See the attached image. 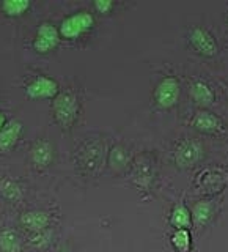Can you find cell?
<instances>
[{
    "instance_id": "cell-9",
    "label": "cell",
    "mask_w": 228,
    "mask_h": 252,
    "mask_svg": "<svg viewBox=\"0 0 228 252\" xmlns=\"http://www.w3.org/2000/svg\"><path fill=\"white\" fill-rule=\"evenodd\" d=\"M201 156V147L195 140H183L176 147L175 159L179 165H191L197 162Z\"/></svg>"
},
{
    "instance_id": "cell-11",
    "label": "cell",
    "mask_w": 228,
    "mask_h": 252,
    "mask_svg": "<svg viewBox=\"0 0 228 252\" xmlns=\"http://www.w3.org/2000/svg\"><path fill=\"white\" fill-rule=\"evenodd\" d=\"M22 132V123L19 120H10L0 129V150H10L16 145Z\"/></svg>"
},
{
    "instance_id": "cell-1",
    "label": "cell",
    "mask_w": 228,
    "mask_h": 252,
    "mask_svg": "<svg viewBox=\"0 0 228 252\" xmlns=\"http://www.w3.org/2000/svg\"><path fill=\"white\" fill-rule=\"evenodd\" d=\"M52 112L63 128H69L76 122L79 106L77 98L71 92H60L54 96L52 101Z\"/></svg>"
},
{
    "instance_id": "cell-10",
    "label": "cell",
    "mask_w": 228,
    "mask_h": 252,
    "mask_svg": "<svg viewBox=\"0 0 228 252\" xmlns=\"http://www.w3.org/2000/svg\"><path fill=\"white\" fill-rule=\"evenodd\" d=\"M197 181L206 191H219L228 181V173L220 169H204L197 175Z\"/></svg>"
},
{
    "instance_id": "cell-23",
    "label": "cell",
    "mask_w": 228,
    "mask_h": 252,
    "mask_svg": "<svg viewBox=\"0 0 228 252\" xmlns=\"http://www.w3.org/2000/svg\"><path fill=\"white\" fill-rule=\"evenodd\" d=\"M6 123V120H5V115L2 114V112H0V129H2L3 128V125Z\"/></svg>"
},
{
    "instance_id": "cell-17",
    "label": "cell",
    "mask_w": 228,
    "mask_h": 252,
    "mask_svg": "<svg viewBox=\"0 0 228 252\" xmlns=\"http://www.w3.org/2000/svg\"><path fill=\"white\" fill-rule=\"evenodd\" d=\"M191 93H192V96L200 102H209L212 98H214V93H212L211 87L206 82L200 81V79H197V81L192 82Z\"/></svg>"
},
{
    "instance_id": "cell-18",
    "label": "cell",
    "mask_w": 228,
    "mask_h": 252,
    "mask_svg": "<svg viewBox=\"0 0 228 252\" xmlns=\"http://www.w3.org/2000/svg\"><path fill=\"white\" fill-rule=\"evenodd\" d=\"M171 244L179 252H187L191 249V233L187 228H176L171 235Z\"/></svg>"
},
{
    "instance_id": "cell-15",
    "label": "cell",
    "mask_w": 228,
    "mask_h": 252,
    "mask_svg": "<svg viewBox=\"0 0 228 252\" xmlns=\"http://www.w3.org/2000/svg\"><path fill=\"white\" fill-rule=\"evenodd\" d=\"M212 215V205L209 200H200L194 205V210H192V218L199 225L206 224L209 218Z\"/></svg>"
},
{
    "instance_id": "cell-12",
    "label": "cell",
    "mask_w": 228,
    "mask_h": 252,
    "mask_svg": "<svg viewBox=\"0 0 228 252\" xmlns=\"http://www.w3.org/2000/svg\"><path fill=\"white\" fill-rule=\"evenodd\" d=\"M194 125L204 131H216L220 129V126H222L219 118L214 114L208 112V110H199L194 117Z\"/></svg>"
},
{
    "instance_id": "cell-3",
    "label": "cell",
    "mask_w": 228,
    "mask_h": 252,
    "mask_svg": "<svg viewBox=\"0 0 228 252\" xmlns=\"http://www.w3.org/2000/svg\"><path fill=\"white\" fill-rule=\"evenodd\" d=\"M179 96V82L176 77L165 76L154 89V99L161 107H171Z\"/></svg>"
},
{
    "instance_id": "cell-7",
    "label": "cell",
    "mask_w": 228,
    "mask_h": 252,
    "mask_svg": "<svg viewBox=\"0 0 228 252\" xmlns=\"http://www.w3.org/2000/svg\"><path fill=\"white\" fill-rule=\"evenodd\" d=\"M52 159H54V147L51 145V142L46 139L36 140L30 150L31 164L38 169H44L52 162Z\"/></svg>"
},
{
    "instance_id": "cell-2",
    "label": "cell",
    "mask_w": 228,
    "mask_h": 252,
    "mask_svg": "<svg viewBox=\"0 0 228 252\" xmlns=\"http://www.w3.org/2000/svg\"><path fill=\"white\" fill-rule=\"evenodd\" d=\"M94 24V18L90 11L81 10L76 13L68 14L65 19L61 21L58 32L61 36H65L68 39H76L81 35H84L85 32H88Z\"/></svg>"
},
{
    "instance_id": "cell-6",
    "label": "cell",
    "mask_w": 228,
    "mask_h": 252,
    "mask_svg": "<svg viewBox=\"0 0 228 252\" xmlns=\"http://www.w3.org/2000/svg\"><path fill=\"white\" fill-rule=\"evenodd\" d=\"M189 39H191L192 46L197 51H200L206 55H212L217 51V43L214 36L209 30L203 29V27H194L189 33Z\"/></svg>"
},
{
    "instance_id": "cell-13",
    "label": "cell",
    "mask_w": 228,
    "mask_h": 252,
    "mask_svg": "<svg viewBox=\"0 0 228 252\" xmlns=\"http://www.w3.org/2000/svg\"><path fill=\"white\" fill-rule=\"evenodd\" d=\"M0 249L3 252H21V238L11 228L0 232Z\"/></svg>"
},
{
    "instance_id": "cell-22",
    "label": "cell",
    "mask_w": 228,
    "mask_h": 252,
    "mask_svg": "<svg viewBox=\"0 0 228 252\" xmlns=\"http://www.w3.org/2000/svg\"><path fill=\"white\" fill-rule=\"evenodd\" d=\"M93 5L99 13H107L114 8V2H110V0H96Z\"/></svg>"
},
{
    "instance_id": "cell-20",
    "label": "cell",
    "mask_w": 228,
    "mask_h": 252,
    "mask_svg": "<svg viewBox=\"0 0 228 252\" xmlns=\"http://www.w3.org/2000/svg\"><path fill=\"white\" fill-rule=\"evenodd\" d=\"M126 159H128V155H126V150L120 145H116L112 148V152H110V162L115 167H121V165L126 164Z\"/></svg>"
},
{
    "instance_id": "cell-4",
    "label": "cell",
    "mask_w": 228,
    "mask_h": 252,
    "mask_svg": "<svg viewBox=\"0 0 228 252\" xmlns=\"http://www.w3.org/2000/svg\"><path fill=\"white\" fill-rule=\"evenodd\" d=\"M60 41V32L52 22H41L36 29V35L33 38L35 51L46 54L52 51Z\"/></svg>"
},
{
    "instance_id": "cell-19",
    "label": "cell",
    "mask_w": 228,
    "mask_h": 252,
    "mask_svg": "<svg viewBox=\"0 0 228 252\" xmlns=\"http://www.w3.org/2000/svg\"><path fill=\"white\" fill-rule=\"evenodd\" d=\"M0 8L8 16H21L27 8H30V2L28 0H3Z\"/></svg>"
},
{
    "instance_id": "cell-8",
    "label": "cell",
    "mask_w": 228,
    "mask_h": 252,
    "mask_svg": "<svg viewBox=\"0 0 228 252\" xmlns=\"http://www.w3.org/2000/svg\"><path fill=\"white\" fill-rule=\"evenodd\" d=\"M21 224L22 227H26L28 232L39 233L44 232L51 224V216L49 213L41 211V210H31L22 213L21 216Z\"/></svg>"
},
{
    "instance_id": "cell-21",
    "label": "cell",
    "mask_w": 228,
    "mask_h": 252,
    "mask_svg": "<svg viewBox=\"0 0 228 252\" xmlns=\"http://www.w3.org/2000/svg\"><path fill=\"white\" fill-rule=\"evenodd\" d=\"M51 238V233L49 232H39V233H35L33 236H31V244L33 246H38V248H43V246H46V244H49V240Z\"/></svg>"
},
{
    "instance_id": "cell-5",
    "label": "cell",
    "mask_w": 228,
    "mask_h": 252,
    "mask_svg": "<svg viewBox=\"0 0 228 252\" xmlns=\"http://www.w3.org/2000/svg\"><path fill=\"white\" fill-rule=\"evenodd\" d=\"M27 96L31 99L39 98H54L58 93V84L47 76H36L26 87Z\"/></svg>"
},
{
    "instance_id": "cell-14",
    "label": "cell",
    "mask_w": 228,
    "mask_h": 252,
    "mask_svg": "<svg viewBox=\"0 0 228 252\" xmlns=\"http://www.w3.org/2000/svg\"><path fill=\"white\" fill-rule=\"evenodd\" d=\"M192 222V216L189 210L184 207L183 203H178L173 207L171 215H170V224L176 228H186Z\"/></svg>"
},
{
    "instance_id": "cell-24",
    "label": "cell",
    "mask_w": 228,
    "mask_h": 252,
    "mask_svg": "<svg viewBox=\"0 0 228 252\" xmlns=\"http://www.w3.org/2000/svg\"><path fill=\"white\" fill-rule=\"evenodd\" d=\"M63 252H69V251H63Z\"/></svg>"
},
{
    "instance_id": "cell-16",
    "label": "cell",
    "mask_w": 228,
    "mask_h": 252,
    "mask_svg": "<svg viewBox=\"0 0 228 252\" xmlns=\"http://www.w3.org/2000/svg\"><path fill=\"white\" fill-rule=\"evenodd\" d=\"M0 194L11 202H19L24 195L22 188L18 183H14L13 180H2L0 181Z\"/></svg>"
}]
</instances>
